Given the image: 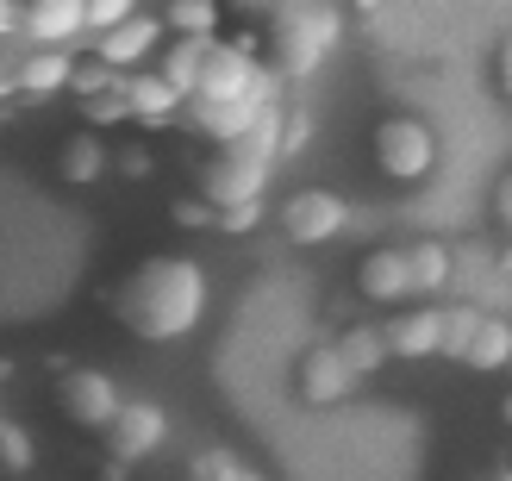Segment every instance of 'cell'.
Wrapping results in <instances>:
<instances>
[{"instance_id": "obj_1", "label": "cell", "mask_w": 512, "mask_h": 481, "mask_svg": "<svg viewBox=\"0 0 512 481\" xmlns=\"http://www.w3.org/2000/svg\"><path fill=\"white\" fill-rule=\"evenodd\" d=\"M207 269H200L194 257H150L138 263L132 275L119 282L113 294V313L132 338L144 344H175L188 338L200 319H207Z\"/></svg>"}, {"instance_id": "obj_2", "label": "cell", "mask_w": 512, "mask_h": 481, "mask_svg": "<svg viewBox=\"0 0 512 481\" xmlns=\"http://www.w3.org/2000/svg\"><path fill=\"white\" fill-rule=\"evenodd\" d=\"M275 138H281V100L256 113V125H250L244 138L219 144V163L207 169V182H200V200H207L213 213L219 207H238V200H263L269 182H275V169H281Z\"/></svg>"}, {"instance_id": "obj_3", "label": "cell", "mask_w": 512, "mask_h": 481, "mask_svg": "<svg viewBox=\"0 0 512 481\" xmlns=\"http://www.w3.org/2000/svg\"><path fill=\"white\" fill-rule=\"evenodd\" d=\"M344 44V7L338 0H281L269 25V69L281 82H306L331 63V50Z\"/></svg>"}, {"instance_id": "obj_4", "label": "cell", "mask_w": 512, "mask_h": 481, "mask_svg": "<svg viewBox=\"0 0 512 481\" xmlns=\"http://www.w3.org/2000/svg\"><path fill=\"white\" fill-rule=\"evenodd\" d=\"M188 100H256V107H269V100H281V75L256 63L250 38H207Z\"/></svg>"}, {"instance_id": "obj_5", "label": "cell", "mask_w": 512, "mask_h": 481, "mask_svg": "<svg viewBox=\"0 0 512 481\" xmlns=\"http://www.w3.org/2000/svg\"><path fill=\"white\" fill-rule=\"evenodd\" d=\"M375 169L388 175V182H425V175L438 169V138H431V125L413 119V113H388L375 125Z\"/></svg>"}, {"instance_id": "obj_6", "label": "cell", "mask_w": 512, "mask_h": 481, "mask_svg": "<svg viewBox=\"0 0 512 481\" xmlns=\"http://www.w3.org/2000/svg\"><path fill=\"white\" fill-rule=\"evenodd\" d=\"M281 232H288V244H331L350 232V200L331 194V188H294L288 200H281Z\"/></svg>"}, {"instance_id": "obj_7", "label": "cell", "mask_w": 512, "mask_h": 481, "mask_svg": "<svg viewBox=\"0 0 512 481\" xmlns=\"http://www.w3.org/2000/svg\"><path fill=\"white\" fill-rule=\"evenodd\" d=\"M163 19L157 13H125L119 25H107V32H94V63H107L119 75H132V69H150V57L163 50Z\"/></svg>"}, {"instance_id": "obj_8", "label": "cell", "mask_w": 512, "mask_h": 481, "mask_svg": "<svg viewBox=\"0 0 512 481\" xmlns=\"http://www.w3.org/2000/svg\"><path fill=\"white\" fill-rule=\"evenodd\" d=\"M107 438H113V463L119 469H132L144 457H157V450L169 444V413L157 407V400H119V413L107 425Z\"/></svg>"}, {"instance_id": "obj_9", "label": "cell", "mask_w": 512, "mask_h": 481, "mask_svg": "<svg viewBox=\"0 0 512 481\" xmlns=\"http://www.w3.org/2000/svg\"><path fill=\"white\" fill-rule=\"evenodd\" d=\"M119 382L113 375H100V369H69L63 375V388H57V407L69 413V425H82V432H107L113 413H119Z\"/></svg>"}, {"instance_id": "obj_10", "label": "cell", "mask_w": 512, "mask_h": 481, "mask_svg": "<svg viewBox=\"0 0 512 481\" xmlns=\"http://www.w3.org/2000/svg\"><path fill=\"white\" fill-rule=\"evenodd\" d=\"M450 288H469L463 300L488 313H506V269L488 244H450Z\"/></svg>"}, {"instance_id": "obj_11", "label": "cell", "mask_w": 512, "mask_h": 481, "mask_svg": "<svg viewBox=\"0 0 512 481\" xmlns=\"http://www.w3.org/2000/svg\"><path fill=\"white\" fill-rule=\"evenodd\" d=\"M75 44H32L25 57L13 63V75H7V88H19V94H32V100H44V94H63L69 88V75H75Z\"/></svg>"}, {"instance_id": "obj_12", "label": "cell", "mask_w": 512, "mask_h": 481, "mask_svg": "<svg viewBox=\"0 0 512 481\" xmlns=\"http://www.w3.org/2000/svg\"><path fill=\"white\" fill-rule=\"evenodd\" d=\"M19 38L25 44H75V38H88L82 0H19Z\"/></svg>"}, {"instance_id": "obj_13", "label": "cell", "mask_w": 512, "mask_h": 481, "mask_svg": "<svg viewBox=\"0 0 512 481\" xmlns=\"http://www.w3.org/2000/svg\"><path fill=\"white\" fill-rule=\"evenodd\" d=\"M356 382H363V375H350V363L338 357V344H313L300 357V400L306 407H338V400H350Z\"/></svg>"}, {"instance_id": "obj_14", "label": "cell", "mask_w": 512, "mask_h": 481, "mask_svg": "<svg viewBox=\"0 0 512 481\" xmlns=\"http://www.w3.org/2000/svg\"><path fill=\"white\" fill-rule=\"evenodd\" d=\"M182 107H188V100L175 94L157 69H132V75H125V119H132V125H150V132H163V125L182 119Z\"/></svg>"}, {"instance_id": "obj_15", "label": "cell", "mask_w": 512, "mask_h": 481, "mask_svg": "<svg viewBox=\"0 0 512 481\" xmlns=\"http://www.w3.org/2000/svg\"><path fill=\"white\" fill-rule=\"evenodd\" d=\"M356 288H363V300H375V307H400V300H413V282H406V244L369 250L363 269H356Z\"/></svg>"}, {"instance_id": "obj_16", "label": "cell", "mask_w": 512, "mask_h": 481, "mask_svg": "<svg viewBox=\"0 0 512 481\" xmlns=\"http://www.w3.org/2000/svg\"><path fill=\"white\" fill-rule=\"evenodd\" d=\"M269 107H275V100H269ZM256 113H263L256 100H188V107H182V119H188L207 144H232V138H244L250 125H256Z\"/></svg>"}, {"instance_id": "obj_17", "label": "cell", "mask_w": 512, "mask_h": 481, "mask_svg": "<svg viewBox=\"0 0 512 481\" xmlns=\"http://www.w3.org/2000/svg\"><path fill=\"white\" fill-rule=\"evenodd\" d=\"M381 344H388V357H400V363L438 357V307H413V313L388 319L381 325Z\"/></svg>"}, {"instance_id": "obj_18", "label": "cell", "mask_w": 512, "mask_h": 481, "mask_svg": "<svg viewBox=\"0 0 512 481\" xmlns=\"http://www.w3.org/2000/svg\"><path fill=\"white\" fill-rule=\"evenodd\" d=\"M113 169V150H107V132H75L69 144H63V182H75V188H94L100 175Z\"/></svg>"}, {"instance_id": "obj_19", "label": "cell", "mask_w": 512, "mask_h": 481, "mask_svg": "<svg viewBox=\"0 0 512 481\" xmlns=\"http://www.w3.org/2000/svg\"><path fill=\"white\" fill-rule=\"evenodd\" d=\"M406 282H413V294H444L450 288V244L444 238H419L406 244Z\"/></svg>"}, {"instance_id": "obj_20", "label": "cell", "mask_w": 512, "mask_h": 481, "mask_svg": "<svg viewBox=\"0 0 512 481\" xmlns=\"http://www.w3.org/2000/svg\"><path fill=\"white\" fill-rule=\"evenodd\" d=\"M463 363L469 369H506L512 363V319L506 313H481V325L463 344Z\"/></svg>"}, {"instance_id": "obj_21", "label": "cell", "mask_w": 512, "mask_h": 481, "mask_svg": "<svg viewBox=\"0 0 512 481\" xmlns=\"http://www.w3.org/2000/svg\"><path fill=\"white\" fill-rule=\"evenodd\" d=\"M200 50H207V38H163V50L150 57V69H157L163 82L188 100L194 94V75H200Z\"/></svg>"}, {"instance_id": "obj_22", "label": "cell", "mask_w": 512, "mask_h": 481, "mask_svg": "<svg viewBox=\"0 0 512 481\" xmlns=\"http://www.w3.org/2000/svg\"><path fill=\"white\" fill-rule=\"evenodd\" d=\"M157 19L169 38H219V0H169Z\"/></svg>"}, {"instance_id": "obj_23", "label": "cell", "mask_w": 512, "mask_h": 481, "mask_svg": "<svg viewBox=\"0 0 512 481\" xmlns=\"http://www.w3.org/2000/svg\"><path fill=\"white\" fill-rule=\"evenodd\" d=\"M481 313H488V307H475V300H450V307H438V357L463 363V344L481 325Z\"/></svg>"}, {"instance_id": "obj_24", "label": "cell", "mask_w": 512, "mask_h": 481, "mask_svg": "<svg viewBox=\"0 0 512 481\" xmlns=\"http://www.w3.org/2000/svg\"><path fill=\"white\" fill-rule=\"evenodd\" d=\"M338 357L350 363V375H375L381 363H394L388 344H381V325H350V332L338 338Z\"/></svg>"}, {"instance_id": "obj_25", "label": "cell", "mask_w": 512, "mask_h": 481, "mask_svg": "<svg viewBox=\"0 0 512 481\" xmlns=\"http://www.w3.org/2000/svg\"><path fill=\"white\" fill-rule=\"evenodd\" d=\"M82 125L88 132H113V125H125V75H113L107 88L82 94Z\"/></svg>"}, {"instance_id": "obj_26", "label": "cell", "mask_w": 512, "mask_h": 481, "mask_svg": "<svg viewBox=\"0 0 512 481\" xmlns=\"http://www.w3.org/2000/svg\"><path fill=\"white\" fill-rule=\"evenodd\" d=\"M32 463H38L32 432H25V425H13V419H0V469H7V475H25Z\"/></svg>"}, {"instance_id": "obj_27", "label": "cell", "mask_w": 512, "mask_h": 481, "mask_svg": "<svg viewBox=\"0 0 512 481\" xmlns=\"http://www.w3.org/2000/svg\"><path fill=\"white\" fill-rule=\"evenodd\" d=\"M306 144H313V113H306V107H281V138H275L281 163H288L294 150H306Z\"/></svg>"}, {"instance_id": "obj_28", "label": "cell", "mask_w": 512, "mask_h": 481, "mask_svg": "<svg viewBox=\"0 0 512 481\" xmlns=\"http://www.w3.org/2000/svg\"><path fill=\"white\" fill-rule=\"evenodd\" d=\"M238 475H244V463L232 450H207V457H194V469H188V481H238Z\"/></svg>"}, {"instance_id": "obj_29", "label": "cell", "mask_w": 512, "mask_h": 481, "mask_svg": "<svg viewBox=\"0 0 512 481\" xmlns=\"http://www.w3.org/2000/svg\"><path fill=\"white\" fill-rule=\"evenodd\" d=\"M213 225H219V232H232V238H244V232H256V225H263V200H238V207H219Z\"/></svg>"}, {"instance_id": "obj_30", "label": "cell", "mask_w": 512, "mask_h": 481, "mask_svg": "<svg viewBox=\"0 0 512 481\" xmlns=\"http://www.w3.org/2000/svg\"><path fill=\"white\" fill-rule=\"evenodd\" d=\"M82 13H88V32H107L125 13H138V0H82Z\"/></svg>"}, {"instance_id": "obj_31", "label": "cell", "mask_w": 512, "mask_h": 481, "mask_svg": "<svg viewBox=\"0 0 512 481\" xmlns=\"http://www.w3.org/2000/svg\"><path fill=\"white\" fill-rule=\"evenodd\" d=\"M113 163H119V175H125V182H150V175H157V157H150L144 144H125Z\"/></svg>"}, {"instance_id": "obj_32", "label": "cell", "mask_w": 512, "mask_h": 481, "mask_svg": "<svg viewBox=\"0 0 512 481\" xmlns=\"http://www.w3.org/2000/svg\"><path fill=\"white\" fill-rule=\"evenodd\" d=\"M175 225H182V232H207L213 207H207V200H175Z\"/></svg>"}, {"instance_id": "obj_33", "label": "cell", "mask_w": 512, "mask_h": 481, "mask_svg": "<svg viewBox=\"0 0 512 481\" xmlns=\"http://www.w3.org/2000/svg\"><path fill=\"white\" fill-rule=\"evenodd\" d=\"M19 38V0H0V44Z\"/></svg>"}, {"instance_id": "obj_34", "label": "cell", "mask_w": 512, "mask_h": 481, "mask_svg": "<svg viewBox=\"0 0 512 481\" xmlns=\"http://www.w3.org/2000/svg\"><path fill=\"white\" fill-rule=\"evenodd\" d=\"M238 7H244V13H275L281 0H238Z\"/></svg>"}, {"instance_id": "obj_35", "label": "cell", "mask_w": 512, "mask_h": 481, "mask_svg": "<svg viewBox=\"0 0 512 481\" xmlns=\"http://www.w3.org/2000/svg\"><path fill=\"white\" fill-rule=\"evenodd\" d=\"M350 7H356V13H375V7H381V0H350Z\"/></svg>"}, {"instance_id": "obj_36", "label": "cell", "mask_w": 512, "mask_h": 481, "mask_svg": "<svg viewBox=\"0 0 512 481\" xmlns=\"http://www.w3.org/2000/svg\"><path fill=\"white\" fill-rule=\"evenodd\" d=\"M238 481H269V475H256V469H250V463H244V475H238Z\"/></svg>"}, {"instance_id": "obj_37", "label": "cell", "mask_w": 512, "mask_h": 481, "mask_svg": "<svg viewBox=\"0 0 512 481\" xmlns=\"http://www.w3.org/2000/svg\"><path fill=\"white\" fill-rule=\"evenodd\" d=\"M0 100H7V69H0Z\"/></svg>"}]
</instances>
